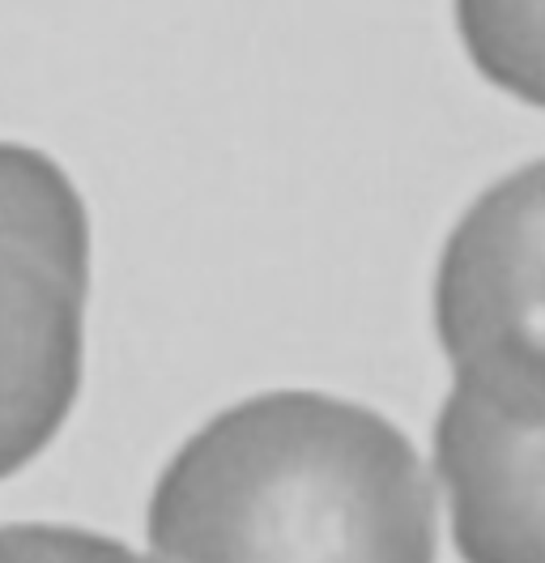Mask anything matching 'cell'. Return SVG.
<instances>
[{
    "label": "cell",
    "instance_id": "6da1fadb",
    "mask_svg": "<svg viewBox=\"0 0 545 563\" xmlns=\"http://www.w3.org/2000/svg\"><path fill=\"white\" fill-rule=\"evenodd\" d=\"M163 563H435V487L409 435L311 388L247 397L167 461L149 517Z\"/></svg>",
    "mask_w": 545,
    "mask_h": 563
},
{
    "label": "cell",
    "instance_id": "7a4b0ae2",
    "mask_svg": "<svg viewBox=\"0 0 545 563\" xmlns=\"http://www.w3.org/2000/svg\"><path fill=\"white\" fill-rule=\"evenodd\" d=\"M90 213L31 145L0 141V478L65 427L81 388Z\"/></svg>",
    "mask_w": 545,
    "mask_h": 563
},
{
    "label": "cell",
    "instance_id": "3957f363",
    "mask_svg": "<svg viewBox=\"0 0 545 563\" xmlns=\"http://www.w3.org/2000/svg\"><path fill=\"white\" fill-rule=\"evenodd\" d=\"M435 320L456 385L545 401L542 163L494 184L465 213L443 252Z\"/></svg>",
    "mask_w": 545,
    "mask_h": 563
},
{
    "label": "cell",
    "instance_id": "277c9868",
    "mask_svg": "<svg viewBox=\"0 0 545 563\" xmlns=\"http://www.w3.org/2000/svg\"><path fill=\"white\" fill-rule=\"evenodd\" d=\"M545 401L452 385L435 422V465L465 563H542Z\"/></svg>",
    "mask_w": 545,
    "mask_h": 563
},
{
    "label": "cell",
    "instance_id": "5b68a950",
    "mask_svg": "<svg viewBox=\"0 0 545 563\" xmlns=\"http://www.w3.org/2000/svg\"><path fill=\"white\" fill-rule=\"evenodd\" d=\"M0 563H154L81 526H0Z\"/></svg>",
    "mask_w": 545,
    "mask_h": 563
}]
</instances>
